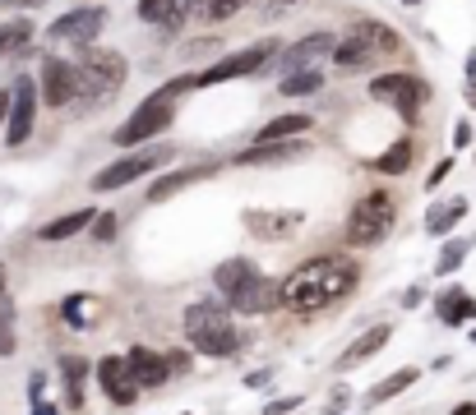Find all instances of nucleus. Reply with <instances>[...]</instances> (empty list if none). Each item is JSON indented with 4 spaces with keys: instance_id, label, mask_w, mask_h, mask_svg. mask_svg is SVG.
<instances>
[{
    "instance_id": "obj_51",
    "label": "nucleus",
    "mask_w": 476,
    "mask_h": 415,
    "mask_svg": "<svg viewBox=\"0 0 476 415\" xmlns=\"http://www.w3.org/2000/svg\"><path fill=\"white\" fill-rule=\"evenodd\" d=\"M0 286H10V277H5V263H0Z\"/></svg>"
},
{
    "instance_id": "obj_20",
    "label": "nucleus",
    "mask_w": 476,
    "mask_h": 415,
    "mask_svg": "<svg viewBox=\"0 0 476 415\" xmlns=\"http://www.w3.org/2000/svg\"><path fill=\"white\" fill-rule=\"evenodd\" d=\"M93 222H98V208H74V213H61L56 222H42L37 240H42V244H65L74 235H89Z\"/></svg>"
},
{
    "instance_id": "obj_45",
    "label": "nucleus",
    "mask_w": 476,
    "mask_h": 415,
    "mask_svg": "<svg viewBox=\"0 0 476 415\" xmlns=\"http://www.w3.org/2000/svg\"><path fill=\"white\" fill-rule=\"evenodd\" d=\"M28 383H33V388H28V397H33V401H42V388H47V379H42V374H33Z\"/></svg>"
},
{
    "instance_id": "obj_7",
    "label": "nucleus",
    "mask_w": 476,
    "mask_h": 415,
    "mask_svg": "<svg viewBox=\"0 0 476 415\" xmlns=\"http://www.w3.org/2000/svg\"><path fill=\"white\" fill-rule=\"evenodd\" d=\"M366 93H370V102L393 106L407 124H416L421 106L430 102V83H425L421 74H412V69H393V74H375Z\"/></svg>"
},
{
    "instance_id": "obj_18",
    "label": "nucleus",
    "mask_w": 476,
    "mask_h": 415,
    "mask_svg": "<svg viewBox=\"0 0 476 415\" xmlns=\"http://www.w3.org/2000/svg\"><path fill=\"white\" fill-rule=\"evenodd\" d=\"M388 342H393V323H375V327H366L361 337H356V342H351V346L338 355V364H333V369H338V374L361 369V364H366V360H375V355H379Z\"/></svg>"
},
{
    "instance_id": "obj_44",
    "label": "nucleus",
    "mask_w": 476,
    "mask_h": 415,
    "mask_svg": "<svg viewBox=\"0 0 476 415\" xmlns=\"http://www.w3.org/2000/svg\"><path fill=\"white\" fill-rule=\"evenodd\" d=\"M347 401H351V397H347V388H338V392L329 397V415H338V410H342Z\"/></svg>"
},
{
    "instance_id": "obj_43",
    "label": "nucleus",
    "mask_w": 476,
    "mask_h": 415,
    "mask_svg": "<svg viewBox=\"0 0 476 415\" xmlns=\"http://www.w3.org/2000/svg\"><path fill=\"white\" fill-rule=\"evenodd\" d=\"M268 379H273V369H255L246 379V388H268Z\"/></svg>"
},
{
    "instance_id": "obj_30",
    "label": "nucleus",
    "mask_w": 476,
    "mask_h": 415,
    "mask_svg": "<svg viewBox=\"0 0 476 415\" xmlns=\"http://www.w3.org/2000/svg\"><path fill=\"white\" fill-rule=\"evenodd\" d=\"M462 217H467V198H453V203H430V213H425V231H430V235H449Z\"/></svg>"
},
{
    "instance_id": "obj_40",
    "label": "nucleus",
    "mask_w": 476,
    "mask_h": 415,
    "mask_svg": "<svg viewBox=\"0 0 476 415\" xmlns=\"http://www.w3.org/2000/svg\"><path fill=\"white\" fill-rule=\"evenodd\" d=\"M449 171H453V157H444V161H440V166H434V171L425 176V189H434V185H440V180H444Z\"/></svg>"
},
{
    "instance_id": "obj_39",
    "label": "nucleus",
    "mask_w": 476,
    "mask_h": 415,
    "mask_svg": "<svg viewBox=\"0 0 476 415\" xmlns=\"http://www.w3.org/2000/svg\"><path fill=\"white\" fill-rule=\"evenodd\" d=\"M471 139H476V130H471L467 120H458V124H453V148H467Z\"/></svg>"
},
{
    "instance_id": "obj_29",
    "label": "nucleus",
    "mask_w": 476,
    "mask_h": 415,
    "mask_svg": "<svg viewBox=\"0 0 476 415\" xmlns=\"http://www.w3.org/2000/svg\"><path fill=\"white\" fill-rule=\"evenodd\" d=\"M33 32H37V23H33L28 14H10L5 23H0V56L23 51L28 42H33Z\"/></svg>"
},
{
    "instance_id": "obj_2",
    "label": "nucleus",
    "mask_w": 476,
    "mask_h": 415,
    "mask_svg": "<svg viewBox=\"0 0 476 415\" xmlns=\"http://www.w3.org/2000/svg\"><path fill=\"white\" fill-rule=\"evenodd\" d=\"M185 342L190 351H200L204 360H231L236 351H241V332H236V314L218 300H194L185 305Z\"/></svg>"
},
{
    "instance_id": "obj_33",
    "label": "nucleus",
    "mask_w": 476,
    "mask_h": 415,
    "mask_svg": "<svg viewBox=\"0 0 476 415\" xmlns=\"http://www.w3.org/2000/svg\"><path fill=\"white\" fill-rule=\"evenodd\" d=\"M61 318H65L70 327H93L102 314H98V300H93V296H70V300L61 305Z\"/></svg>"
},
{
    "instance_id": "obj_23",
    "label": "nucleus",
    "mask_w": 476,
    "mask_h": 415,
    "mask_svg": "<svg viewBox=\"0 0 476 415\" xmlns=\"http://www.w3.org/2000/svg\"><path fill=\"white\" fill-rule=\"evenodd\" d=\"M310 115L305 111H287V115H277V120H268L264 130L255 134V143H287V139H305L310 134Z\"/></svg>"
},
{
    "instance_id": "obj_28",
    "label": "nucleus",
    "mask_w": 476,
    "mask_h": 415,
    "mask_svg": "<svg viewBox=\"0 0 476 415\" xmlns=\"http://www.w3.org/2000/svg\"><path fill=\"white\" fill-rule=\"evenodd\" d=\"M255 272H259L255 259H241V254H236V259H222V263L213 268V286L222 290V296H231V290H241Z\"/></svg>"
},
{
    "instance_id": "obj_13",
    "label": "nucleus",
    "mask_w": 476,
    "mask_h": 415,
    "mask_svg": "<svg viewBox=\"0 0 476 415\" xmlns=\"http://www.w3.org/2000/svg\"><path fill=\"white\" fill-rule=\"evenodd\" d=\"M93 379H98L102 397H107L111 406H121V410L144 397L139 383H135V374H130V364H126V355H102V360H93Z\"/></svg>"
},
{
    "instance_id": "obj_46",
    "label": "nucleus",
    "mask_w": 476,
    "mask_h": 415,
    "mask_svg": "<svg viewBox=\"0 0 476 415\" xmlns=\"http://www.w3.org/2000/svg\"><path fill=\"white\" fill-rule=\"evenodd\" d=\"M5 120H10V88H0V130H5Z\"/></svg>"
},
{
    "instance_id": "obj_26",
    "label": "nucleus",
    "mask_w": 476,
    "mask_h": 415,
    "mask_svg": "<svg viewBox=\"0 0 476 415\" xmlns=\"http://www.w3.org/2000/svg\"><path fill=\"white\" fill-rule=\"evenodd\" d=\"M412 161H416V139H412V134H403L398 143H388V148H384L370 166H375L379 176H407V171H412Z\"/></svg>"
},
{
    "instance_id": "obj_9",
    "label": "nucleus",
    "mask_w": 476,
    "mask_h": 415,
    "mask_svg": "<svg viewBox=\"0 0 476 415\" xmlns=\"http://www.w3.org/2000/svg\"><path fill=\"white\" fill-rule=\"evenodd\" d=\"M37 106H42V88H37L33 74H19L10 83V120H5V143L23 148L37 130Z\"/></svg>"
},
{
    "instance_id": "obj_15",
    "label": "nucleus",
    "mask_w": 476,
    "mask_h": 415,
    "mask_svg": "<svg viewBox=\"0 0 476 415\" xmlns=\"http://www.w3.org/2000/svg\"><path fill=\"white\" fill-rule=\"evenodd\" d=\"M227 309L241 314V318H259V314H273L283 309V296H277V281H268L264 272H255L241 290H231L227 296Z\"/></svg>"
},
{
    "instance_id": "obj_21",
    "label": "nucleus",
    "mask_w": 476,
    "mask_h": 415,
    "mask_svg": "<svg viewBox=\"0 0 476 415\" xmlns=\"http://www.w3.org/2000/svg\"><path fill=\"white\" fill-rule=\"evenodd\" d=\"M347 32L351 37H361V42H370V47L379 51V56H403V32L398 28H388L384 19H351L347 23Z\"/></svg>"
},
{
    "instance_id": "obj_11",
    "label": "nucleus",
    "mask_w": 476,
    "mask_h": 415,
    "mask_svg": "<svg viewBox=\"0 0 476 415\" xmlns=\"http://www.w3.org/2000/svg\"><path fill=\"white\" fill-rule=\"evenodd\" d=\"M241 226H246L255 240L283 244V240H292V235L305 226V213H301V208H246V213H241Z\"/></svg>"
},
{
    "instance_id": "obj_5",
    "label": "nucleus",
    "mask_w": 476,
    "mask_h": 415,
    "mask_svg": "<svg viewBox=\"0 0 476 415\" xmlns=\"http://www.w3.org/2000/svg\"><path fill=\"white\" fill-rule=\"evenodd\" d=\"M172 124H176V97H167L163 88H157L153 97H144V102L130 111V120H126L111 139H116V148H144V143H153V139H163Z\"/></svg>"
},
{
    "instance_id": "obj_12",
    "label": "nucleus",
    "mask_w": 476,
    "mask_h": 415,
    "mask_svg": "<svg viewBox=\"0 0 476 415\" xmlns=\"http://www.w3.org/2000/svg\"><path fill=\"white\" fill-rule=\"evenodd\" d=\"M37 88H42V106H70V102L84 97V88H79V69L65 56H42Z\"/></svg>"
},
{
    "instance_id": "obj_48",
    "label": "nucleus",
    "mask_w": 476,
    "mask_h": 415,
    "mask_svg": "<svg viewBox=\"0 0 476 415\" xmlns=\"http://www.w3.org/2000/svg\"><path fill=\"white\" fill-rule=\"evenodd\" d=\"M33 415H61L51 401H33Z\"/></svg>"
},
{
    "instance_id": "obj_6",
    "label": "nucleus",
    "mask_w": 476,
    "mask_h": 415,
    "mask_svg": "<svg viewBox=\"0 0 476 415\" xmlns=\"http://www.w3.org/2000/svg\"><path fill=\"white\" fill-rule=\"evenodd\" d=\"M74 69H79V88L93 93V97H111L126 88L130 78V60L111 47H84L74 51Z\"/></svg>"
},
{
    "instance_id": "obj_8",
    "label": "nucleus",
    "mask_w": 476,
    "mask_h": 415,
    "mask_svg": "<svg viewBox=\"0 0 476 415\" xmlns=\"http://www.w3.org/2000/svg\"><path fill=\"white\" fill-rule=\"evenodd\" d=\"M277 56H283V42L277 37H259L250 47L231 51L222 60H213L209 69H200V88H213V83H231V78H250V74H264Z\"/></svg>"
},
{
    "instance_id": "obj_14",
    "label": "nucleus",
    "mask_w": 476,
    "mask_h": 415,
    "mask_svg": "<svg viewBox=\"0 0 476 415\" xmlns=\"http://www.w3.org/2000/svg\"><path fill=\"white\" fill-rule=\"evenodd\" d=\"M333 47H338V32H329V28H320V32H305L301 42H292V47L277 56L268 69H283V78L287 74H296V69H314V60L320 56H333Z\"/></svg>"
},
{
    "instance_id": "obj_50",
    "label": "nucleus",
    "mask_w": 476,
    "mask_h": 415,
    "mask_svg": "<svg viewBox=\"0 0 476 415\" xmlns=\"http://www.w3.org/2000/svg\"><path fill=\"white\" fill-rule=\"evenodd\" d=\"M467 106H476V83H471V88H467Z\"/></svg>"
},
{
    "instance_id": "obj_27",
    "label": "nucleus",
    "mask_w": 476,
    "mask_h": 415,
    "mask_svg": "<svg viewBox=\"0 0 476 415\" xmlns=\"http://www.w3.org/2000/svg\"><path fill=\"white\" fill-rule=\"evenodd\" d=\"M421 379V369L416 364H403V369H393L388 379H379L370 392H366V406H384V401H393V397H403L412 383Z\"/></svg>"
},
{
    "instance_id": "obj_36",
    "label": "nucleus",
    "mask_w": 476,
    "mask_h": 415,
    "mask_svg": "<svg viewBox=\"0 0 476 415\" xmlns=\"http://www.w3.org/2000/svg\"><path fill=\"white\" fill-rule=\"evenodd\" d=\"M98 244H111L116 235H121V217L116 213H98V222H93V231H89Z\"/></svg>"
},
{
    "instance_id": "obj_19",
    "label": "nucleus",
    "mask_w": 476,
    "mask_h": 415,
    "mask_svg": "<svg viewBox=\"0 0 476 415\" xmlns=\"http://www.w3.org/2000/svg\"><path fill=\"white\" fill-rule=\"evenodd\" d=\"M310 152V143L305 139H287V143H255V148H246V152H236L231 157V166H283V161H296V157H305Z\"/></svg>"
},
{
    "instance_id": "obj_3",
    "label": "nucleus",
    "mask_w": 476,
    "mask_h": 415,
    "mask_svg": "<svg viewBox=\"0 0 476 415\" xmlns=\"http://www.w3.org/2000/svg\"><path fill=\"white\" fill-rule=\"evenodd\" d=\"M393 226H398V194L393 189H370V194H361L351 203L342 240L351 249H370V244H384Z\"/></svg>"
},
{
    "instance_id": "obj_32",
    "label": "nucleus",
    "mask_w": 476,
    "mask_h": 415,
    "mask_svg": "<svg viewBox=\"0 0 476 415\" xmlns=\"http://www.w3.org/2000/svg\"><path fill=\"white\" fill-rule=\"evenodd\" d=\"M250 5V0H194V19L200 23H227Z\"/></svg>"
},
{
    "instance_id": "obj_37",
    "label": "nucleus",
    "mask_w": 476,
    "mask_h": 415,
    "mask_svg": "<svg viewBox=\"0 0 476 415\" xmlns=\"http://www.w3.org/2000/svg\"><path fill=\"white\" fill-rule=\"evenodd\" d=\"M305 0H264V19L268 23H277V19H287L292 10H301Z\"/></svg>"
},
{
    "instance_id": "obj_34",
    "label": "nucleus",
    "mask_w": 476,
    "mask_h": 415,
    "mask_svg": "<svg viewBox=\"0 0 476 415\" xmlns=\"http://www.w3.org/2000/svg\"><path fill=\"white\" fill-rule=\"evenodd\" d=\"M19 351V332H14V300H10V286H0V355H14Z\"/></svg>"
},
{
    "instance_id": "obj_31",
    "label": "nucleus",
    "mask_w": 476,
    "mask_h": 415,
    "mask_svg": "<svg viewBox=\"0 0 476 415\" xmlns=\"http://www.w3.org/2000/svg\"><path fill=\"white\" fill-rule=\"evenodd\" d=\"M320 88H324V74H320V69H296V74H287L283 83H277V93H283V97H292V102L314 97Z\"/></svg>"
},
{
    "instance_id": "obj_52",
    "label": "nucleus",
    "mask_w": 476,
    "mask_h": 415,
    "mask_svg": "<svg viewBox=\"0 0 476 415\" xmlns=\"http://www.w3.org/2000/svg\"><path fill=\"white\" fill-rule=\"evenodd\" d=\"M403 5H421V0H403Z\"/></svg>"
},
{
    "instance_id": "obj_47",
    "label": "nucleus",
    "mask_w": 476,
    "mask_h": 415,
    "mask_svg": "<svg viewBox=\"0 0 476 415\" xmlns=\"http://www.w3.org/2000/svg\"><path fill=\"white\" fill-rule=\"evenodd\" d=\"M0 5H19V10H37V5H47V0H0Z\"/></svg>"
},
{
    "instance_id": "obj_25",
    "label": "nucleus",
    "mask_w": 476,
    "mask_h": 415,
    "mask_svg": "<svg viewBox=\"0 0 476 415\" xmlns=\"http://www.w3.org/2000/svg\"><path fill=\"white\" fill-rule=\"evenodd\" d=\"M434 309H440V323H449V327H462V323H471V318H476V300L467 296L462 286L440 290V296H434Z\"/></svg>"
},
{
    "instance_id": "obj_1",
    "label": "nucleus",
    "mask_w": 476,
    "mask_h": 415,
    "mask_svg": "<svg viewBox=\"0 0 476 415\" xmlns=\"http://www.w3.org/2000/svg\"><path fill=\"white\" fill-rule=\"evenodd\" d=\"M356 286H361V263L356 259L314 254V259L296 263L283 281H277V296H283L287 314H324L329 305L347 300Z\"/></svg>"
},
{
    "instance_id": "obj_42",
    "label": "nucleus",
    "mask_w": 476,
    "mask_h": 415,
    "mask_svg": "<svg viewBox=\"0 0 476 415\" xmlns=\"http://www.w3.org/2000/svg\"><path fill=\"white\" fill-rule=\"evenodd\" d=\"M421 300H425V290H421V286H407V290H403V309H416Z\"/></svg>"
},
{
    "instance_id": "obj_35",
    "label": "nucleus",
    "mask_w": 476,
    "mask_h": 415,
    "mask_svg": "<svg viewBox=\"0 0 476 415\" xmlns=\"http://www.w3.org/2000/svg\"><path fill=\"white\" fill-rule=\"evenodd\" d=\"M467 249H471V235H462V240H449V244L440 249V259H434V272H440V277L458 272V263L467 259Z\"/></svg>"
},
{
    "instance_id": "obj_17",
    "label": "nucleus",
    "mask_w": 476,
    "mask_h": 415,
    "mask_svg": "<svg viewBox=\"0 0 476 415\" xmlns=\"http://www.w3.org/2000/svg\"><path fill=\"white\" fill-rule=\"evenodd\" d=\"M126 364L135 374L139 392H157L172 383V364H167V351H153V346H130L126 351Z\"/></svg>"
},
{
    "instance_id": "obj_41",
    "label": "nucleus",
    "mask_w": 476,
    "mask_h": 415,
    "mask_svg": "<svg viewBox=\"0 0 476 415\" xmlns=\"http://www.w3.org/2000/svg\"><path fill=\"white\" fill-rule=\"evenodd\" d=\"M167 364H172V379L190 369V351H167Z\"/></svg>"
},
{
    "instance_id": "obj_22",
    "label": "nucleus",
    "mask_w": 476,
    "mask_h": 415,
    "mask_svg": "<svg viewBox=\"0 0 476 415\" xmlns=\"http://www.w3.org/2000/svg\"><path fill=\"white\" fill-rule=\"evenodd\" d=\"M89 374L93 364L84 355H61V388H65V406L70 410H84V397H89Z\"/></svg>"
},
{
    "instance_id": "obj_4",
    "label": "nucleus",
    "mask_w": 476,
    "mask_h": 415,
    "mask_svg": "<svg viewBox=\"0 0 476 415\" xmlns=\"http://www.w3.org/2000/svg\"><path fill=\"white\" fill-rule=\"evenodd\" d=\"M176 157L172 143H144V148H130L126 157H116L111 166H102V171L93 176V189L98 194H111V189H126L135 180H153L157 171H167Z\"/></svg>"
},
{
    "instance_id": "obj_24",
    "label": "nucleus",
    "mask_w": 476,
    "mask_h": 415,
    "mask_svg": "<svg viewBox=\"0 0 476 415\" xmlns=\"http://www.w3.org/2000/svg\"><path fill=\"white\" fill-rule=\"evenodd\" d=\"M375 60H379V51L370 47V42L351 37V32H342V37H338V47H333V65H338L342 74H351V69H366V65H375Z\"/></svg>"
},
{
    "instance_id": "obj_53",
    "label": "nucleus",
    "mask_w": 476,
    "mask_h": 415,
    "mask_svg": "<svg viewBox=\"0 0 476 415\" xmlns=\"http://www.w3.org/2000/svg\"><path fill=\"white\" fill-rule=\"evenodd\" d=\"M471 342H476V327H471Z\"/></svg>"
},
{
    "instance_id": "obj_49",
    "label": "nucleus",
    "mask_w": 476,
    "mask_h": 415,
    "mask_svg": "<svg viewBox=\"0 0 476 415\" xmlns=\"http://www.w3.org/2000/svg\"><path fill=\"white\" fill-rule=\"evenodd\" d=\"M449 415H476V401H458V406H453Z\"/></svg>"
},
{
    "instance_id": "obj_38",
    "label": "nucleus",
    "mask_w": 476,
    "mask_h": 415,
    "mask_svg": "<svg viewBox=\"0 0 476 415\" xmlns=\"http://www.w3.org/2000/svg\"><path fill=\"white\" fill-rule=\"evenodd\" d=\"M292 410H301V397H277L264 406V415H292Z\"/></svg>"
},
{
    "instance_id": "obj_16",
    "label": "nucleus",
    "mask_w": 476,
    "mask_h": 415,
    "mask_svg": "<svg viewBox=\"0 0 476 415\" xmlns=\"http://www.w3.org/2000/svg\"><path fill=\"white\" fill-rule=\"evenodd\" d=\"M218 171H222V161H200V166H176V171H163V176L148 180V203H167V198H176L181 189L200 185V180H209V176H218Z\"/></svg>"
},
{
    "instance_id": "obj_54",
    "label": "nucleus",
    "mask_w": 476,
    "mask_h": 415,
    "mask_svg": "<svg viewBox=\"0 0 476 415\" xmlns=\"http://www.w3.org/2000/svg\"><path fill=\"white\" fill-rule=\"evenodd\" d=\"M181 415H190V410H181Z\"/></svg>"
},
{
    "instance_id": "obj_10",
    "label": "nucleus",
    "mask_w": 476,
    "mask_h": 415,
    "mask_svg": "<svg viewBox=\"0 0 476 415\" xmlns=\"http://www.w3.org/2000/svg\"><path fill=\"white\" fill-rule=\"evenodd\" d=\"M107 28V10L102 5H74L70 14H61L51 28H47V42H56V47H98V37Z\"/></svg>"
}]
</instances>
